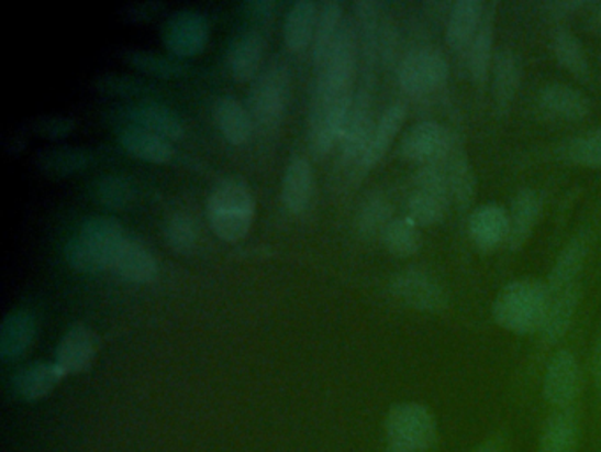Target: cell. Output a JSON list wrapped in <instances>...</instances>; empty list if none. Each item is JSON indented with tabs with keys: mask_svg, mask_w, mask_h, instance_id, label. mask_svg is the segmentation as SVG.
Returning <instances> with one entry per match:
<instances>
[{
	"mask_svg": "<svg viewBox=\"0 0 601 452\" xmlns=\"http://www.w3.org/2000/svg\"><path fill=\"white\" fill-rule=\"evenodd\" d=\"M550 300L553 294L547 283L535 278L515 279L499 291L492 305V317L499 328L517 337L538 334Z\"/></svg>",
	"mask_w": 601,
	"mask_h": 452,
	"instance_id": "1",
	"label": "cell"
},
{
	"mask_svg": "<svg viewBox=\"0 0 601 452\" xmlns=\"http://www.w3.org/2000/svg\"><path fill=\"white\" fill-rule=\"evenodd\" d=\"M256 214L253 191L241 177L219 180L207 200L210 229L221 241L238 242L249 233Z\"/></svg>",
	"mask_w": 601,
	"mask_h": 452,
	"instance_id": "2",
	"label": "cell"
},
{
	"mask_svg": "<svg viewBox=\"0 0 601 452\" xmlns=\"http://www.w3.org/2000/svg\"><path fill=\"white\" fill-rule=\"evenodd\" d=\"M358 71H360V40H358L357 23L353 16H346L338 31L334 48L330 52L325 68L316 73L312 95L329 101L352 98L357 92L353 89H355Z\"/></svg>",
	"mask_w": 601,
	"mask_h": 452,
	"instance_id": "3",
	"label": "cell"
},
{
	"mask_svg": "<svg viewBox=\"0 0 601 452\" xmlns=\"http://www.w3.org/2000/svg\"><path fill=\"white\" fill-rule=\"evenodd\" d=\"M385 434L390 452H433L439 443V422L427 405L404 401L388 410Z\"/></svg>",
	"mask_w": 601,
	"mask_h": 452,
	"instance_id": "4",
	"label": "cell"
},
{
	"mask_svg": "<svg viewBox=\"0 0 601 452\" xmlns=\"http://www.w3.org/2000/svg\"><path fill=\"white\" fill-rule=\"evenodd\" d=\"M290 66L281 57H274L254 78L247 95V110L254 128L268 133L281 125L290 101Z\"/></svg>",
	"mask_w": 601,
	"mask_h": 452,
	"instance_id": "5",
	"label": "cell"
},
{
	"mask_svg": "<svg viewBox=\"0 0 601 452\" xmlns=\"http://www.w3.org/2000/svg\"><path fill=\"white\" fill-rule=\"evenodd\" d=\"M582 390V364L574 350L561 346L548 355L542 378V399L547 405L548 412L577 407L580 405Z\"/></svg>",
	"mask_w": 601,
	"mask_h": 452,
	"instance_id": "6",
	"label": "cell"
},
{
	"mask_svg": "<svg viewBox=\"0 0 601 452\" xmlns=\"http://www.w3.org/2000/svg\"><path fill=\"white\" fill-rule=\"evenodd\" d=\"M450 77L445 55L436 48H414L399 60L397 81L410 98H425L442 90Z\"/></svg>",
	"mask_w": 601,
	"mask_h": 452,
	"instance_id": "7",
	"label": "cell"
},
{
	"mask_svg": "<svg viewBox=\"0 0 601 452\" xmlns=\"http://www.w3.org/2000/svg\"><path fill=\"white\" fill-rule=\"evenodd\" d=\"M104 119L116 130H121L124 125H136L169 142L183 136V122L180 121V117L156 99L110 108L108 113H104Z\"/></svg>",
	"mask_w": 601,
	"mask_h": 452,
	"instance_id": "8",
	"label": "cell"
},
{
	"mask_svg": "<svg viewBox=\"0 0 601 452\" xmlns=\"http://www.w3.org/2000/svg\"><path fill=\"white\" fill-rule=\"evenodd\" d=\"M376 77H361L360 86L353 99L348 124L341 136V162L346 166L360 165L366 154L370 136L375 131L372 121V92H375Z\"/></svg>",
	"mask_w": 601,
	"mask_h": 452,
	"instance_id": "9",
	"label": "cell"
},
{
	"mask_svg": "<svg viewBox=\"0 0 601 452\" xmlns=\"http://www.w3.org/2000/svg\"><path fill=\"white\" fill-rule=\"evenodd\" d=\"M390 291L399 302L420 313H443L450 306V297L442 283L416 267L397 273L390 279Z\"/></svg>",
	"mask_w": 601,
	"mask_h": 452,
	"instance_id": "10",
	"label": "cell"
},
{
	"mask_svg": "<svg viewBox=\"0 0 601 452\" xmlns=\"http://www.w3.org/2000/svg\"><path fill=\"white\" fill-rule=\"evenodd\" d=\"M459 144V136L450 128L434 121H423L405 133L399 153L405 162L420 166L437 165Z\"/></svg>",
	"mask_w": 601,
	"mask_h": 452,
	"instance_id": "11",
	"label": "cell"
},
{
	"mask_svg": "<svg viewBox=\"0 0 601 452\" xmlns=\"http://www.w3.org/2000/svg\"><path fill=\"white\" fill-rule=\"evenodd\" d=\"M209 20L205 14L194 10L174 11L160 31V37L169 54L179 58L201 54L209 43Z\"/></svg>",
	"mask_w": 601,
	"mask_h": 452,
	"instance_id": "12",
	"label": "cell"
},
{
	"mask_svg": "<svg viewBox=\"0 0 601 452\" xmlns=\"http://www.w3.org/2000/svg\"><path fill=\"white\" fill-rule=\"evenodd\" d=\"M583 422L580 405L550 410L539 426L535 452H580Z\"/></svg>",
	"mask_w": 601,
	"mask_h": 452,
	"instance_id": "13",
	"label": "cell"
},
{
	"mask_svg": "<svg viewBox=\"0 0 601 452\" xmlns=\"http://www.w3.org/2000/svg\"><path fill=\"white\" fill-rule=\"evenodd\" d=\"M267 40L259 29H245L238 32L227 46L226 68L233 80L253 81L261 71Z\"/></svg>",
	"mask_w": 601,
	"mask_h": 452,
	"instance_id": "14",
	"label": "cell"
},
{
	"mask_svg": "<svg viewBox=\"0 0 601 452\" xmlns=\"http://www.w3.org/2000/svg\"><path fill=\"white\" fill-rule=\"evenodd\" d=\"M580 294L582 291H580L579 283L554 294L544 326L538 332L542 352L556 349L568 337V332L574 326L575 315L579 309Z\"/></svg>",
	"mask_w": 601,
	"mask_h": 452,
	"instance_id": "15",
	"label": "cell"
},
{
	"mask_svg": "<svg viewBox=\"0 0 601 452\" xmlns=\"http://www.w3.org/2000/svg\"><path fill=\"white\" fill-rule=\"evenodd\" d=\"M468 232L478 250H498L510 238V212L498 203H483L469 214Z\"/></svg>",
	"mask_w": 601,
	"mask_h": 452,
	"instance_id": "16",
	"label": "cell"
},
{
	"mask_svg": "<svg viewBox=\"0 0 601 452\" xmlns=\"http://www.w3.org/2000/svg\"><path fill=\"white\" fill-rule=\"evenodd\" d=\"M98 334L89 326L75 323L58 343L55 363L66 375L87 372L98 354Z\"/></svg>",
	"mask_w": 601,
	"mask_h": 452,
	"instance_id": "17",
	"label": "cell"
},
{
	"mask_svg": "<svg viewBox=\"0 0 601 452\" xmlns=\"http://www.w3.org/2000/svg\"><path fill=\"white\" fill-rule=\"evenodd\" d=\"M110 269L124 282L151 283L157 278L159 265L156 256L152 255V251L140 239L125 235L113 256Z\"/></svg>",
	"mask_w": 601,
	"mask_h": 452,
	"instance_id": "18",
	"label": "cell"
},
{
	"mask_svg": "<svg viewBox=\"0 0 601 452\" xmlns=\"http://www.w3.org/2000/svg\"><path fill=\"white\" fill-rule=\"evenodd\" d=\"M487 5L480 0H457L452 4L446 22V45L455 54H468L472 40L480 31Z\"/></svg>",
	"mask_w": 601,
	"mask_h": 452,
	"instance_id": "19",
	"label": "cell"
},
{
	"mask_svg": "<svg viewBox=\"0 0 601 452\" xmlns=\"http://www.w3.org/2000/svg\"><path fill=\"white\" fill-rule=\"evenodd\" d=\"M490 81H492L496 113L504 115L512 108L521 87V57L512 49H498L492 63V71H490Z\"/></svg>",
	"mask_w": 601,
	"mask_h": 452,
	"instance_id": "20",
	"label": "cell"
},
{
	"mask_svg": "<svg viewBox=\"0 0 601 452\" xmlns=\"http://www.w3.org/2000/svg\"><path fill=\"white\" fill-rule=\"evenodd\" d=\"M544 209L542 195L535 189L522 188L515 192L512 206H510V238L507 246L512 251L521 250L538 224L539 216Z\"/></svg>",
	"mask_w": 601,
	"mask_h": 452,
	"instance_id": "21",
	"label": "cell"
},
{
	"mask_svg": "<svg viewBox=\"0 0 601 452\" xmlns=\"http://www.w3.org/2000/svg\"><path fill=\"white\" fill-rule=\"evenodd\" d=\"M437 168L443 172L450 188L452 200L460 209H468L477 197V175L469 163L468 154L463 144L452 148L450 153L437 163Z\"/></svg>",
	"mask_w": 601,
	"mask_h": 452,
	"instance_id": "22",
	"label": "cell"
},
{
	"mask_svg": "<svg viewBox=\"0 0 601 452\" xmlns=\"http://www.w3.org/2000/svg\"><path fill=\"white\" fill-rule=\"evenodd\" d=\"M344 19H346V14H344L341 2H337V0L321 2L320 10H318L316 31H314V37H312V66H314V73H320L321 69L325 68Z\"/></svg>",
	"mask_w": 601,
	"mask_h": 452,
	"instance_id": "23",
	"label": "cell"
},
{
	"mask_svg": "<svg viewBox=\"0 0 601 452\" xmlns=\"http://www.w3.org/2000/svg\"><path fill=\"white\" fill-rule=\"evenodd\" d=\"M539 107L563 121H583L591 113V101L575 87L548 84L539 90Z\"/></svg>",
	"mask_w": 601,
	"mask_h": 452,
	"instance_id": "24",
	"label": "cell"
},
{
	"mask_svg": "<svg viewBox=\"0 0 601 452\" xmlns=\"http://www.w3.org/2000/svg\"><path fill=\"white\" fill-rule=\"evenodd\" d=\"M405 115H408V108L404 103H393L381 113L378 122H376L375 131L370 136L369 145H367L366 154L361 157L360 170L367 172L372 166L378 165L383 159L385 154L388 153V148L392 145L396 136L399 135L402 124H404Z\"/></svg>",
	"mask_w": 601,
	"mask_h": 452,
	"instance_id": "25",
	"label": "cell"
},
{
	"mask_svg": "<svg viewBox=\"0 0 601 452\" xmlns=\"http://www.w3.org/2000/svg\"><path fill=\"white\" fill-rule=\"evenodd\" d=\"M36 338V318L31 311L16 309L5 315L0 326V359L8 363L27 352Z\"/></svg>",
	"mask_w": 601,
	"mask_h": 452,
	"instance_id": "26",
	"label": "cell"
},
{
	"mask_svg": "<svg viewBox=\"0 0 601 452\" xmlns=\"http://www.w3.org/2000/svg\"><path fill=\"white\" fill-rule=\"evenodd\" d=\"M494 20L496 5H487L480 31L468 49L469 77L478 87H483L489 81L494 63Z\"/></svg>",
	"mask_w": 601,
	"mask_h": 452,
	"instance_id": "27",
	"label": "cell"
},
{
	"mask_svg": "<svg viewBox=\"0 0 601 452\" xmlns=\"http://www.w3.org/2000/svg\"><path fill=\"white\" fill-rule=\"evenodd\" d=\"M214 119L221 135L232 145H245L253 136V117L235 96L215 99Z\"/></svg>",
	"mask_w": 601,
	"mask_h": 452,
	"instance_id": "28",
	"label": "cell"
},
{
	"mask_svg": "<svg viewBox=\"0 0 601 452\" xmlns=\"http://www.w3.org/2000/svg\"><path fill=\"white\" fill-rule=\"evenodd\" d=\"M589 233H579L575 235L557 256L550 276H548L547 287L550 294L565 290V288L575 285L579 279L580 271H582L586 258L589 253Z\"/></svg>",
	"mask_w": 601,
	"mask_h": 452,
	"instance_id": "29",
	"label": "cell"
},
{
	"mask_svg": "<svg viewBox=\"0 0 601 452\" xmlns=\"http://www.w3.org/2000/svg\"><path fill=\"white\" fill-rule=\"evenodd\" d=\"M125 235L127 233H125L121 221L115 220L112 216H92L81 223L80 233H78L81 241L87 242L96 253L103 256L108 267H112L113 256Z\"/></svg>",
	"mask_w": 601,
	"mask_h": 452,
	"instance_id": "30",
	"label": "cell"
},
{
	"mask_svg": "<svg viewBox=\"0 0 601 452\" xmlns=\"http://www.w3.org/2000/svg\"><path fill=\"white\" fill-rule=\"evenodd\" d=\"M314 192V172L308 157L294 156L282 179V202L293 214L308 209Z\"/></svg>",
	"mask_w": 601,
	"mask_h": 452,
	"instance_id": "31",
	"label": "cell"
},
{
	"mask_svg": "<svg viewBox=\"0 0 601 452\" xmlns=\"http://www.w3.org/2000/svg\"><path fill=\"white\" fill-rule=\"evenodd\" d=\"M119 142L122 147L142 162L147 163H168L174 157L175 148L169 140L152 133V131L142 130L136 125H124L119 130Z\"/></svg>",
	"mask_w": 601,
	"mask_h": 452,
	"instance_id": "32",
	"label": "cell"
},
{
	"mask_svg": "<svg viewBox=\"0 0 601 452\" xmlns=\"http://www.w3.org/2000/svg\"><path fill=\"white\" fill-rule=\"evenodd\" d=\"M318 10L320 4L312 0H297L286 13L282 36L288 49L294 54L312 45V37L316 31Z\"/></svg>",
	"mask_w": 601,
	"mask_h": 452,
	"instance_id": "33",
	"label": "cell"
},
{
	"mask_svg": "<svg viewBox=\"0 0 601 452\" xmlns=\"http://www.w3.org/2000/svg\"><path fill=\"white\" fill-rule=\"evenodd\" d=\"M121 58L136 71L163 80L180 78L189 71V64L183 63V58L157 54L152 49L125 48L121 52Z\"/></svg>",
	"mask_w": 601,
	"mask_h": 452,
	"instance_id": "34",
	"label": "cell"
},
{
	"mask_svg": "<svg viewBox=\"0 0 601 452\" xmlns=\"http://www.w3.org/2000/svg\"><path fill=\"white\" fill-rule=\"evenodd\" d=\"M66 373L57 363H34L23 367L19 375L14 376V390L20 398L27 401L45 398L60 384Z\"/></svg>",
	"mask_w": 601,
	"mask_h": 452,
	"instance_id": "35",
	"label": "cell"
},
{
	"mask_svg": "<svg viewBox=\"0 0 601 452\" xmlns=\"http://www.w3.org/2000/svg\"><path fill=\"white\" fill-rule=\"evenodd\" d=\"M94 159V154L89 148L60 147L45 148L37 153V168L49 177H67V175L78 174L85 170Z\"/></svg>",
	"mask_w": 601,
	"mask_h": 452,
	"instance_id": "36",
	"label": "cell"
},
{
	"mask_svg": "<svg viewBox=\"0 0 601 452\" xmlns=\"http://www.w3.org/2000/svg\"><path fill=\"white\" fill-rule=\"evenodd\" d=\"M96 90L110 98L138 99L147 101L157 95V89L152 81L143 80L133 75H99L94 80Z\"/></svg>",
	"mask_w": 601,
	"mask_h": 452,
	"instance_id": "37",
	"label": "cell"
},
{
	"mask_svg": "<svg viewBox=\"0 0 601 452\" xmlns=\"http://www.w3.org/2000/svg\"><path fill=\"white\" fill-rule=\"evenodd\" d=\"M381 242L392 255L410 258L422 247V232L419 224H414L408 216L393 218L381 233Z\"/></svg>",
	"mask_w": 601,
	"mask_h": 452,
	"instance_id": "38",
	"label": "cell"
},
{
	"mask_svg": "<svg viewBox=\"0 0 601 452\" xmlns=\"http://www.w3.org/2000/svg\"><path fill=\"white\" fill-rule=\"evenodd\" d=\"M553 52L557 63L561 64L566 71H570L579 80H588V55L574 32L565 31V29L554 32Z\"/></svg>",
	"mask_w": 601,
	"mask_h": 452,
	"instance_id": "39",
	"label": "cell"
},
{
	"mask_svg": "<svg viewBox=\"0 0 601 452\" xmlns=\"http://www.w3.org/2000/svg\"><path fill=\"white\" fill-rule=\"evenodd\" d=\"M452 202L445 198L437 197L434 192L423 191L414 188L408 198L405 209L408 218L419 227H436L446 218V212L450 209Z\"/></svg>",
	"mask_w": 601,
	"mask_h": 452,
	"instance_id": "40",
	"label": "cell"
},
{
	"mask_svg": "<svg viewBox=\"0 0 601 452\" xmlns=\"http://www.w3.org/2000/svg\"><path fill=\"white\" fill-rule=\"evenodd\" d=\"M92 198L107 209H127L136 200L133 183L121 175H104L92 184Z\"/></svg>",
	"mask_w": 601,
	"mask_h": 452,
	"instance_id": "41",
	"label": "cell"
},
{
	"mask_svg": "<svg viewBox=\"0 0 601 452\" xmlns=\"http://www.w3.org/2000/svg\"><path fill=\"white\" fill-rule=\"evenodd\" d=\"M392 220V203L388 202L383 195H370L358 209L357 230L361 238H381V233Z\"/></svg>",
	"mask_w": 601,
	"mask_h": 452,
	"instance_id": "42",
	"label": "cell"
},
{
	"mask_svg": "<svg viewBox=\"0 0 601 452\" xmlns=\"http://www.w3.org/2000/svg\"><path fill=\"white\" fill-rule=\"evenodd\" d=\"M559 157L574 165L601 168V128L565 142L559 147Z\"/></svg>",
	"mask_w": 601,
	"mask_h": 452,
	"instance_id": "43",
	"label": "cell"
},
{
	"mask_svg": "<svg viewBox=\"0 0 601 452\" xmlns=\"http://www.w3.org/2000/svg\"><path fill=\"white\" fill-rule=\"evenodd\" d=\"M165 239L171 250L177 253H189L194 250L198 241L197 224L186 212H175L165 224Z\"/></svg>",
	"mask_w": 601,
	"mask_h": 452,
	"instance_id": "44",
	"label": "cell"
},
{
	"mask_svg": "<svg viewBox=\"0 0 601 452\" xmlns=\"http://www.w3.org/2000/svg\"><path fill=\"white\" fill-rule=\"evenodd\" d=\"M64 255H66L69 267L75 269L76 273L99 274L110 269L103 256L96 253V251L92 250L87 242L81 241L78 235L67 241L66 247H64Z\"/></svg>",
	"mask_w": 601,
	"mask_h": 452,
	"instance_id": "45",
	"label": "cell"
},
{
	"mask_svg": "<svg viewBox=\"0 0 601 452\" xmlns=\"http://www.w3.org/2000/svg\"><path fill=\"white\" fill-rule=\"evenodd\" d=\"M75 130V121L64 115L37 117L31 122L32 133L41 139L63 140Z\"/></svg>",
	"mask_w": 601,
	"mask_h": 452,
	"instance_id": "46",
	"label": "cell"
},
{
	"mask_svg": "<svg viewBox=\"0 0 601 452\" xmlns=\"http://www.w3.org/2000/svg\"><path fill=\"white\" fill-rule=\"evenodd\" d=\"M466 452H513V433L508 426H499Z\"/></svg>",
	"mask_w": 601,
	"mask_h": 452,
	"instance_id": "47",
	"label": "cell"
},
{
	"mask_svg": "<svg viewBox=\"0 0 601 452\" xmlns=\"http://www.w3.org/2000/svg\"><path fill=\"white\" fill-rule=\"evenodd\" d=\"M276 8L277 4L274 0H247L242 4V11L247 19L256 23H264V25L274 19Z\"/></svg>",
	"mask_w": 601,
	"mask_h": 452,
	"instance_id": "48",
	"label": "cell"
},
{
	"mask_svg": "<svg viewBox=\"0 0 601 452\" xmlns=\"http://www.w3.org/2000/svg\"><path fill=\"white\" fill-rule=\"evenodd\" d=\"M589 375H591L594 390L601 396V334L592 345L591 357H589Z\"/></svg>",
	"mask_w": 601,
	"mask_h": 452,
	"instance_id": "49",
	"label": "cell"
},
{
	"mask_svg": "<svg viewBox=\"0 0 601 452\" xmlns=\"http://www.w3.org/2000/svg\"><path fill=\"white\" fill-rule=\"evenodd\" d=\"M165 4L160 2H143V4H133L130 8H125V19L127 20H148L154 14L159 13Z\"/></svg>",
	"mask_w": 601,
	"mask_h": 452,
	"instance_id": "50",
	"label": "cell"
},
{
	"mask_svg": "<svg viewBox=\"0 0 601 452\" xmlns=\"http://www.w3.org/2000/svg\"><path fill=\"white\" fill-rule=\"evenodd\" d=\"M583 5H586V2H580V0H571V2L568 0V2H553L550 8L554 11H561V13H574V11L583 8Z\"/></svg>",
	"mask_w": 601,
	"mask_h": 452,
	"instance_id": "51",
	"label": "cell"
},
{
	"mask_svg": "<svg viewBox=\"0 0 601 452\" xmlns=\"http://www.w3.org/2000/svg\"><path fill=\"white\" fill-rule=\"evenodd\" d=\"M598 19H600V23H601V10H600V13H598Z\"/></svg>",
	"mask_w": 601,
	"mask_h": 452,
	"instance_id": "52",
	"label": "cell"
},
{
	"mask_svg": "<svg viewBox=\"0 0 601 452\" xmlns=\"http://www.w3.org/2000/svg\"><path fill=\"white\" fill-rule=\"evenodd\" d=\"M601 452V451H600Z\"/></svg>",
	"mask_w": 601,
	"mask_h": 452,
	"instance_id": "53",
	"label": "cell"
}]
</instances>
